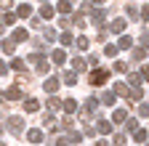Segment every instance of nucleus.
Instances as JSON below:
<instances>
[{
	"label": "nucleus",
	"instance_id": "obj_26",
	"mask_svg": "<svg viewBox=\"0 0 149 146\" xmlns=\"http://www.w3.org/2000/svg\"><path fill=\"white\" fill-rule=\"evenodd\" d=\"M141 98H144V90L139 85H133V90H130V101H141Z\"/></svg>",
	"mask_w": 149,
	"mask_h": 146
},
{
	"label": "nucleus",
	"instance_id": "obj_35",
	"mask_svg": "<svg viewBox=\"0 0 149 146\" xmlns=\"http://www.w3.org/2000/svg\"><path fill=\"white\" fill-rule=\"evenodd\" d=\"M128 117V112H125V109H115V120H112V122H123Z\"/></svg>",
	"mask_w": 149,
	"mask_h": 146
},
{
	"label": "nucleus",
	"instance_id": "obj_32",
	"mask_svg": "<svg viewBox=\"0 0 149 146\" xmlns=\"http://www.w3.org/2000/svg\"><path fill=\"white\" fill-rule=\"evenodd\" d=\"M117 45H120V48H133V37H128V35H123Z\"/></svg>",
	"mask_w": 149,
	"mask_h": 146
},
{
	"label": "nucleus",
	"instance_id": "obj_14",
	"mask_svg": "<svg viewBox=\"0 0 149 146\" xmlns=\"http://www.w3.org/2000/svg\"><path fill=\"white\" fill-rule=\"evenodd\" d=\"M37 109H40V104H37V98H24V112H37Z\"/></svg>",
	"mask_w": 149,
	"mask_h": 146
},
{
	"label": "nucleus",
	"instance_id": "obj_8",
	"mask_svg": "<svg viewBox=\"0 0 149 146\" xmlns=\"http://www.w3.org/2000/svg\"><path fill=\"white\" fill-rule=\"evenodd\" d=\"M61 104H64V101H61V98H56L53 93H51V98L45 101V106H48V112H59V109H61Z\"/></svg>",
	"mask_w": 149,
	"mask_h": 146
},
{
	"label": "nucleus",
	"instance_id": "obj_2",
	"mask_svg": "<svg viewBox=\"0 0 149 146\" xmlns=\"http://www.w3.org/2000/svg\"><path fill=\"white\" fill-rule=\"evenodd\" d=\"M6 127H8L13 136H22V133H24V120H22V117H8V125H6Z\"/></svg>",
	"mask_w": 149,
	"mask_h": 146
},
{
	"label": "nucleus",
	"instance_id": "obj_18",
	"mask_svg": "<svg viewBox=\"0 0 149 146\" xmlns=\"http://www.w3.org/2000/svg\"><path fill=\"white\" fill-rule=\"evenodd\" d=\"M74 45H77L80 51H88V48H91V40L83 37V35H77V37H74Z\"/></svg>",
	"mask_w": 149,
	"mask_h": 146
},
{
	"label": "nucleus",
	"instance_id": "obj_44",
	"mask_svg": "<svg viewBox=\"0 0 149 146\" xmlns=\"http://www.w3.org/2000/svg\"><path fill=\"white\" fill-rule=\"evenodd\" d=\"M141 75H144V77H146V80H149V64H146V66H144V69H141Z\"/></svg>",
	"mask_w": 149,
	"mask_h": 146
},
{
	"label": "nucleus",
	"instance_id": "obj_7",
	"mask_svg": "<svg viewBox=\"0 0 149 146\" xmlns=\"http://www.w3.org/2000/svg\"><path fill=\"white\" fill-rule=\"evenodd\" d=\"M6 98H8V101H16V98H22V88H19V82H16V85H11V88L6 90Z\"/></svg>",
	"mask_w": 149,
	"mask_h": 146
},
{
	"label": "nucleus",
	"instance_id": "obj_29",
	"mask_svg": "<svg viewBox=\"0 0 149 146\" xmlns=\"http://www.w3.org/2000/svg\"><path fill=\"white\" fill-rule=\"evenodd\" d=\"M117 51H120V45H104V56H117Z\"/></svg>",
	"mask_w": 149,
	"mask_h": 146
},
{
	"label": "nucleus",
	"instance_id": "obj_45",
	"mask_svg": "<svg viewBox=\"0 0 149 146\" xmlns=\"http://www.w3.org/2000/svg\"><path fill=\"white\" fill-rule=\"evenodd\" d=\"M91 3H96V6H101V3H104V0H91Z\"/></svg>",
	"mask_w": 149,
	"mask_h": 146
},
{
	"label": "nucleus",
	"instance_id": "obj_12",
	"mask_svg": "<svg viewBox=\"0 0 149 146\" xmlns=\"http://www.w3.org/2000/svg\"><path fill=\"white\" fill-rule=\"evenodd\" d=\"M40 16H43V19H53V16H56V8L53 6H48V3H43V8H40Z\"/></svg>",
	"mask_w": 149,
	"mask_h": 146
},
{
	"label": "nucleus",
	"instance_id": "obj_40",
	"mask_svg": "<svg viewBox=\"0 0 149 146\" xmlns=\"http://www.w3.org/2000/svg\"><path fill=\"white\" fill-rule=\"evenodd\" d=\"M141 19H144V21H149V6H144V8H141Z\"/></svg>",
	"mask_w": 149,
	"mask_h": 146
},
{
	"label": "nucleus",
	"instance_id": "obj_42",
	"mask_svg": "<svg viewBox=\"0 0 149 146\" xmlns=\"http://www.w3.org/2000/svg\"><path fill=\"white\" fill-rule=\"evenodd\" d=\"M59 27H64V29L69 27V19H67V16H61V19H59Z\"/></svg>",
	"mask_w": 149,
	"mask_h": 146
},
{
	"label": "nucleus",
	"instance_id": "obj_15",
	"mask_svg": "<svg viewBox=\"0 0 149 146\" xmlns=\"http://www.w3.org/2000/svg\"><path fill=\"white\" fill-rule=\"evenodd\" d=\"M27 141H32V143H40V141H43V130H37V127H32V130L27 133Z\"/></svg>",
	"mask_w": 149,
	"mask_h": 146
},
{
	"label": "nucleus",
	"instance_id": "obj_24",
	"mask_svg": "<svg viewBox=\"0 0 149 146\" xmlns=\"http://www.w3.org/2000/svg\"><path fill=\"white\" fill-rule=\"evenodd\" d=\"M72 66H74V72H85V66H88V61L77 56V59H74V61H72Z\"/></svg>",
	"mask_w": 149,
	"mask_h": 146
},
{
	"label": "nucleus",
	"instance_id": "obj_27",
	"mask_svg": "<svg viewBox=\"0 0 149 146\" xmlns=\"http://www.w3.org/2000/svg\"><path fill=\"white\" fill-rule=\"evenodd\" d=\"M19 19V13H11V11H3V24H13Z\"/></svg>",
	"mask_w": 149,
	"mask_h": 146
},
{
	"label": "nucleus",
	"instance_id": "obj_4",
	"mask_svg": "<svg viewBox=\"0 0 149 146\" xmlns=\"http://www.w3.org/2000/svg\"><path fill=\"white\" fill-rule=\"evenodd\" d=\"M96 109H99V98H88V104L83 106V112H80V117H83V122L93 114V112H96Z\"/></svg>",
	"mask_w": 149,
	"mask_h": 146
},
{
	"label": "nucleus",
	"instance_id": "obj_16",
	"mask_svg": "<svg viewBox=\"0 0 149 146\" xmlns=\"http://www.w3.org/2000/svg\"><path fill=\"white\" fill-rule=\"evenodd\" d=\"M125 29V19H112L109 21V32H123Z\"/></svg>",
	"mask_w": 149,
	"mask_h": 146
},
{
	"label": "nucleus",
	"instance_id": "obj_38",
	"mask_svg": "<svg viewBox=\"0 0 149 146\" xmlns=\"http://www.w3.org/2000/svg\"><path fill=\"white\" fill-rule=\"evenodd\" d=\"M13 6V0H0V11H11Z\"/></svg>",
	"mask_w": 149,
	"mask_h": 146
},
{
	"label": "nucleus",
	"instance_id": "obj_5",
	"mask_svg": "<svg viewBox=\"0 0 149 146\" xmlns=\"http://www.w3.org/2000/svg\"><path fill=\"white\" fill-rule=\"evenodd\" d=\"M91 19H93V24H96V27H101V24L107 21V11H101V8H91Z\"/></svg>",
	"mask_w": 149,
	"mask_h": 146
},
{
	"label": "nucleus",
	"instance_id": "obj_10",
	"mask_svg": "<svg viewBox=\"0 0 149 146\" xmlns=\"http://www.w3.org/2000/svg\"><path fill=\"white\" fill-rule=\"evenodd\" d=\"M43 88H45V93H56V90H59V80H56V77H48L43 82Z\"/></svg>",
	"mask_w": 149,
	"mask_h": 146
},
{
	"label": "nucleus",
	"instance_id": "obj_28",
	"mask_svg": "<svg viewBox=\"0 0 149 146\" xmlns=\"http://www.w3.org/2000/svg\"><path fill=\"white\" fill-rule=\"evenodd\" d=\"M56 11H61V13H72V3H69V0H61V3L56 6Z\"/></svg>",
	"mask_w": 149,
	"mask_h": 146
},
{
	"label": "nucleus",
	"instance_id": "obj_20",
	"mask_svg": "<svg viewBox=\"0 0 149 146\" xmlns=\"http://www.w3.org/2000/svg\"><path fill=\"white\" fill-rule=\"evenodd\" d=\"M56 37H59V35H56V29H53V27H48V29H43V40H45V43H53Z\"/></svg>",
	"mask_w": 149,
	"mask_h": 146
},
{
	"label": "nucleus",
	"instance_id": "obj_39",
	"mask_svg": "<svg viewBox=\"0 0 149 146\" xmlns=\"http://www.w3.org/2000/svg\"><path fill=\"white\" fill-rule=\"evenodd\" d=\"M115 72H128V64H125V61H117V64H115Z\"/></svg>",
	"mask_w": 149,
	"mask_h": 146
},
{
	"label": "nucleus",
	"instance_id": "obj_17",
	"mask_svg": "<svg viewBox=\"0 0 149 146\" xmlns=\"http://www.w3.org/2000/svg\"><path fill=\"white\" fill-rule=\"evenodd\" d=\"M115 93H117V96H128V98H130V88H128L125 82H115Z\"/></svg>",
	"mask_w": 149,
	"mask_h": 146
},
{
	"label": "nucleus",
	"instance_id": "obj_43",
	"mask_svg": "<svg viewBox=\"0 0 149 146\" xmlns=\"http://www.w3.org/2000/svg\"><path fill=\"white\" fill-rule=\"evenodd\" d=\"M6 72H8V64H6V61H0V75H6Z\"/></svg>",
	"mask_w": 149,
	"mask_h": 146
},
{
	"label": "nucleus",
	"instance_id": "obj_13",
	"mask_svg": "<svg viewBox=\"0 0 149 146\" xmlns=\"http://www.w3.org/2000/svg\"><path fill=\"white\" fill-rule=\"evenodd\" d=\"M16 13L22 16V19H29V16H32V6H29V3H22V6L16 8Z\"/></svg>",
	"mask_w": 149,
	"mask_h": 146
},
{
	"label": "nucleus",
	"instance_id": "obj_19",
	"mask_svg": "<svg viewBox=\"0 0 149 146\" xmlns=\"http://www.w3.org/2000/svg\"><path fill=\"white\" fill-rule=\"evenodd\" d=\"M115 96H117L115 90H109V93H104V96H101L99 101H101V104H107V106H115Z\"/></svg>",
	"mask_w": 149,
	"mask_h": 146
},
{
	"label": "nucleus",
	"instance_id": "obj_23",
	"mask_svg": "<svg viewBox=\"0 0 149 146\" xmlns=\"http://www.w3.org/2000/svg\"><path fill=\"white\" fill-rule=\"evenodd\" d=\"M59 40H61V45H64V48H69V45L74 43V37H72V32H64V35H59Z\"/></svg>",
	"mask_w": 149,
	"mask_h": 146
},
{
	"label": "nucleus",
	"instance_id": "obj_3",
	"mask_svg": "<svg viewBox=\"0 0 149 146\" xmlns=\"http://www.w3.org/2000/svg\"><path fill=\"white\" fill-rule=\"evenodd\" d=\"M107 80H109V72H107V69H96V72H91V85H96V88H99V85H104Z\"/></svg>",
	"mask_w": 149,
	"mask_h": 146
},
{
	"label": "nucleus",
	"instance_id": "obj_22",
	"mask_svg": "<svg viewBox=\"0 0 149 146\" xmlns=\"http://www.w3.org/2000/svg\"><path fill=\"white\" fill-rule=\"evenodd\" d=\"M149 138V133L146 130H141V127H136V130H133V141H139V143H144Z\"/></svg>",
	"mask_w": 149,
	"mask_h": 146
},
{
	"label": "nucleus",
	"instance_id": "obj_34",
	"mask_svg": "<svg viewBox=\"0 0 149 146\" xmlns=\"http://www.w3.org/2000/svg\"><path fill=\"white\" fill-rule=\"evenodd\" d=\"M146 56V48H133V61H141Z\"/></svg>",
	"mask_w": 149,
	"mask_h": 146
},
{
	"label": "nucleus",
	"instance_id": "obj_36",
	"mask_svg": "<svg viewBox=\"0 0 149 146\" xmlns=\"http://www.w3.org/2000/svg\"><path fill=\"white\" fill-rule=\"evenodd\" d=\"M128 80H130V85H141V80H144V75H139V72H136V75H130Z\"/></svg>",
	"mask_w": 149,
	"mask_h": 146
},
{
	"label": "nucleus",
	"instance_id": "obj_1",
	"mask_svg": "<svg viewBox=\"0 0 149 146\" xmlns=\"http://www.w3.org/2000/svg\"><path fill=\"white\" fill-rule=\"evenodd\" d=\"M27 59L37 66V72H40V75H45V72L51 69V66H48V61H45L48 56H43V53H32V56H27Z\"/></svg>",
	"mask_w": 149,
	"mask_h": 146
},
{
	"label": "nucleus",
	"instance_id": "obj_9",
	"mask_svg": "<svg viewBox=\"0 0 149 146\" xmlns=\"http://www.w3.org/2000/svg\"><path fill=\"white\" fill-rule=\"evenodd\" d=\"M61 109H64L67 114H74V112H77V101H74V98H64Z\"/></svg>",
	"mask_w": 149,
	"mask_h": 146
},
{
	"label": "nucleus",
	"instance_id": "obj_46",
	"mask_svg": "<svg viewBox=\"0 0 149 146\" xmlns=\"http://www.w3.org/2000/svg\"><path fill=\"white\" fill-rule=\"evenodd\" d=\"M0 35H3V21H0Z\"/></svg>",
	"mask_w": 149,
	"mask_h": 146
},
{
	"label": "nucleus",
	"instance_id": "obj_21",
	"mask_svg": "<svg viewBox=\"0 0 149 146\" xmlns=\"http://www.w3.org/2000/svg\"><path fill=\"white\" fill-rule=\"evenodd\" d=\"M13 40H16V43L29 40V32H27V29H16V32H13Z\"/></svg>",
	"mask_w": 149,
	"mask_h": 146
},
{
	"label": "nucleus",
	"instance_id": "obj_31",
	"mask_svg": "<svg viewBox=\"0 0 149 146\" xmlns=\"http://www.w3.org/2000/svg\"><path fill=\"white\" fill-rule=\"evenodd\" d=\"M3 51H6V53H13V51H16V40H8V37H6V40H3Z\"/></svg>",
	"mask_w": 149,
	"mask_h": 146
},
{
	"label": "nucleus",
	"instance_id": "obj_37",
	"mask_svg": "<svg viewBox=\"0 0 149 146\" xmlns=\"http://www.w3.org/2000/svg\"><path fill=\"white\" fill-rule=\"evenodd\" d=\"M139 117H149V104H141L139 106Z\"/></svg>",
	"mask_w": 149,
	"mask_h": 146
},
{
	"label": "nucleus",
	"instance_id": "obj_33",
	"mask_svg": "<svg viewBox=\"0 0 149 146\" xmlns=\"http://www.w3.org/2000/svg\"><path fill=\"white\" fill-rule=\"evenodd\" d=\"M11 66H13L16 72H24V69H27V61H22V59H13V61H11Z\"/></svg>",
	"mask_w": 149,
	"mask_h": 146
},
{
	"label": "nucleus",
	"instance_id": "obj_11",
	"mask_svg": "<svg viewBox=\"0 0 149 146\" xmlns=\"http://www.w3.org/2000/svg\"><path fill=\"white\" fill-rule=\"evenodd\" d=\"M96 130H99L101 136H109V133H112V122H109V120H99V125H96Z\"/></svg>",
	"mask_w": 149,
	"mask_h": 146
},
{
	"label": "nucleus",
	"instance_id": "obj_41",
	"mask_svg": "<svg viewBox=\"0 0 149 146\" xmlns=\"http://www.w3.org/2000/svg\"><path fill=\"white\" fill-rule=\"evenodd\" d=\"M141 48H149V35H141Z\"/></svg>",
	"mask_w": 149,
	"mask_h": 146
},
{
	"label": "nucleus",
	"instance_id": "obj_6",
	"mask_svg": "<svg viewBox=\"0 0 149 146\" xmlns=\"http://www.w3.org/2000/svg\"><path fill=\"white\" fill-rule=\"evenodd\" d=\"M51 59H53V64H56V66H64V61H67V53H64L61 48H56V51H51Z\"/></svg>",
	"mask_w": 149,
	"mask_h": 146
},
{
	"label": "nucleus",
	"instance_id": "obj_25",
	"mask_svg": "<svg viewBox=\"0 0 149 146\" xmlns=\"http://www.w3.org/2000/svg\"><path fill=\"white\" fill-rule=\"evenodd\" d=\"M125 13L130 16V19H141V16H139V8H136L133 3H128V6H125Z\"/></svg>",
	"mask_w": 149,
	"mask_h": 146
},
{
	"label": "nucleus",
	"instance_id": "obj_30",
	"mask_svg": "<svg viewBox=\"0 0 149 146\" xmlns=\"http://www.w3.org/2000/svg\"><path fill=\"white\" fill-rule=\"evenodd\" d=\"M64 82L67 85H74V82H77V72H64Z\"/></svg>",
	"mask_w": 149,
	"mask_h": 146
}]
</instances>
